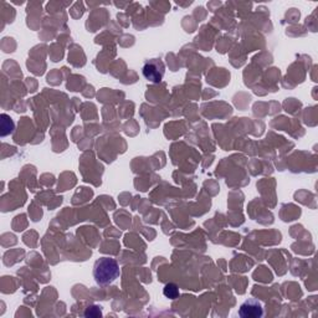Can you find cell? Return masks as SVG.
I'll list each match as a JSON object with an SVG mask.
<instances>
[{
	"mask_svg": "<svg viewBox=\"0 0 318 318\" xmlns=\"http://www.w3.org/2000/svg\"><path fill=\"white\" fill-rule=\"evenodd\" d=\"M239 316L243 318H259L263 316L262 304L251 299L243 302L239 308Z\"/></svg>",
	"mask_w": 318,
	"mask_h": 318,
	"instance_id": "obj_3",
	"label": "cell"
},
{
	"mask_svg": "<svg viewBox=\"0 0 318 318\" xmlns=\"http://www.w3.org/2000/svg\"><path fill=\"white\" fill-rule=\"evenodd\" d=\"M83 315H85V317H101L102 316V310L98 306H90V307L86 308Z\"/></svg>",
	"mask_w": 318,
	"mask_h": 318,
	"instance_id": "obj_6",
	"label": "cell"
},
{
	"mask_svg": "<svg viewBox=\"0 0 318 318\" xmlns=\"http://www.w3.org/2000/svg\"><path fill=\"white\" fill-rule=\"evenodd\" d=\"M1 136L5 137L14 131V122L6 114H1Z\"/></svg>",
	"mask_w": 318,
	"mask_h": 318,
	"instance_id": "obj_4",
	"label": "cell"
},
{
	"mask_svg": "<svg viewBox=\"0 0 318 318\" xmlns=\"http://www.w3.org/2000/svg\"><path fill=\"white\" fill-rule=\"evenodd\" d=\"M142 72L150 82L159 83L166 74V65L161 58H150L144 62Z\"/></svg>",
	"mask_w": 318,
	"mask_h": 318,
	"instance_id": "obj_2",
	"label": "cell"
},
{
	"mask_svg": "<svg viewBox=\"0 0 318 318\" xmlns=\"http://www.w3.org/2000/svg\"><path fill=\"white\" fill-rule=\"evenodd\" d=\"M121 275L119 265L112 258H101L94 265V277L97 285L107 286L114 282Z\"/></svg>",
	"mask_w": 318,
	"mask_h": 318,
	"instance_id": "obj_1",
	"label": "cell"
},
{
	"mask_svg": "<svg viewBox=\"0 0 318 318\" xmlns=\"http://www.w3.org/2000/svg\"><path fill=\"white\" fill-rule=\"evenodd\" d=\"M164 296L169 299H175L179 296V288L175 283H167L163 290Z\"/></svg>",
	"mask_w": 318,
	"mask_h": 318,
	"instance_id": "obj_5",
	"label": "cell"
}]
</instances>
